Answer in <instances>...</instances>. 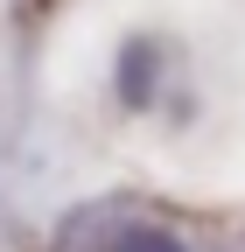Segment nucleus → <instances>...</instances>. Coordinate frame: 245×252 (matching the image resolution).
I'll return each instance as SVG.
<instances>
[{
  "instance_id": "nucleus-1",
  "label": "nucleus",
  "mask_w": 245,
  "mask_h": 252,
  "mask_svg": "<svg viewBox=\"0 0 245 252\" xmlns=\"http://www.w3.org/2000/svg\"><path fill=\"white\" fill-rule=\"evenodd\" d=\"M56 252H189V245L133 203H91L56 231Z\"/></svg>"
}]
</instances>
